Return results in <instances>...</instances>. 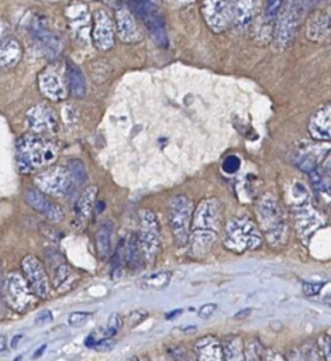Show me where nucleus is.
<instances>
[{
    "mask_svg": "<svg viewBox=\"0 0 331 361\" xmlns=\"http://www.w3.org/2000/svg\"><path fill=\"white\" fill-rule=\"evenodd\" d=\"M128 361H139L138 358H131V360H128Z\"/></svg>",
    "mask_w": 331,
    "mask_h": 361,
    "instance_id": "nucleus-51",
    "label": "nucleus"
},
{
    "mask_svg": "<svg viewBox=\"0 0 331 361\" xmlns=\"http://www.w3.org/2000/svg\"><path fill=\"white\" fill-rule=\"evenodd\" d=\"M283 6V0H265V8H263V18H262V28H259V37L261 34L268 32V35L270 37V28L272 24L277 20V16L282 10Z\"/></svg>",
    "mask_w": 331,
    "mask_h": 361,
    "instance_id": "nucleus-29",
    "label": "nucleus"
},
{
    "mask_svg": "<svg viewBox=\"0 0 331 361\" xmlns=\"http://www.w3.org/2000/svg\"><path fill=\"white\" fill-rule=\"evenodd\" d=\"M221 345L223 361H245V350L241 337L231 336Z\"/></svg>",
    "mask_w": 331,
    "mask_h": 361,
    "instance_id": "nucleus-28",
    "label": "nucleus"
},
{
    "mask_svg": "<svg viewBox=\"0 0 331 361\" xmlns=\"http://www.w3.org/2000/svg\"><path fill=\"white\" fill-rule=\"evenodd\" d=\"M3 292L7 305L17 313H25L35 305L37 296L30 289L23 274L8 272L4 279Z\"/></svg>",
    "mask_w": 331,
    "mask_h": 361,
    "instance_id": "nucleus-11",
    "label": "nucleus"
},
{
    "mask_svg": "<svg viewBox=\"0 0 331 361\" xmlns=\"http://www.w3.org/2000/svg\"><path fill=\"white\" fill-rule=\"evenodd\" d=\"M28 32L31 35V38L39 44L44 49H46V52L51 54H56L59 52V44L55 38V35L48 30V27H45L44 21L39 17H32L30 24H28Z\"/></svg>",
    "mask_w": 331,
    "mask_h": 361,
    "instance_id": "nucleus-22",
    "label": "nucleus"
},
{
    "mask_svg": "<svg viewBox=\"0 0 331 361\" xmlns=\"http://www.w3.org/2000/svg\"><path fill=\"white\" fill-rule=\"evenodd\" d=\"M7 351V338L4 334H0V354L6 353Z\"/></svg>",
    "mask_w": 331,
    "mask_h": 361,
    "instance_id": "nucleus-45",
    "label": "nucleus"
},
{
    "mask_svg": "<svg viewBox=\"0 0 331 361\" xmlns=\"http://www.w3.org/2000/svg\"><path fill=\"white\" fill-rule=\"evenodd\" d=\"M21 274L32 293L39 299H46L51 290V281L41 259L35 255H25L21 259Z\"/></svg>",
    "mask_w": 331,
    "mask_h": 361,
    "instance_id": "nucleus-13",
    "label": "nucleus"
},
{
    "mask_svg": "<svg viewBox=\"0 0 331 361\" xmlns=\"http://www.w3.org/2000/svg\"><path fill=\"white\" fill-rule=\"evenodd\" d=\"M111 223H103L94 234V248L100 261H107L111 255Z\"/></svg>",
    "mask_w": 331,
    "mask_h": 361,
    "instance_id": "nucleus-27",
    "label": "nucleus"
},
{
    "mask_svg": "<svg viewBox=\"0 0 331 361\" xmlns=\"http://www.w3.org/2000/svg\"><path fill=\"white\" fill-rule=\"evenodd\" d=\"M193 354L194 361H223V345L216 337H201L196 341Z\"/></svg>",
    "mask_w": 331,
    "mask_h": 361,
    "instance_id": "nucleus-23",
    "label": "nucleus"
},
{
    "mask_svg": "<svg viewBox=\"0 0 331 361\" xmlns=\"http://www.w3.org/2000/svg\"><path fill=\"white\" fill-rule=\"evenodd\" d=\"M45 347H46V345H42V347H39V348H38V351H37V353H35V354H34V358H37V357H39V355H41V354H42V353H44V350H45Z\"/></svg>",
    "mask_w": 331,
    "mask_h": 361,
    "instance_id": "nucleus-50",
    "label": "nucleus"
},
{
    "mask_svg": "<svg viewBox=\"0 0 331 361\" xmlns=\"http://www.w3.org/2000/svg\"><path fill=\"white\" fill-rule=\"evenodd\" d=\"M245 361H261V354H259V347L256 343H252L245 353Z\"/></svg>",
    "mask_w": 331,
    "mask_h": 361,
    "instance_id": "nucleus-41",
    "label": "nucleus"
},
{
    "mask_svg": "<svg viewBox=\"0 0 331 361\" xmlns=\"http://www.w3.org/2000/svg\"><path fill=\"white\" fill-rule=\"evenodd\" d=\"M259 227L246 217H232L228 220L224 231V245L234 252L256 250L262 244Z\"/></svg>",
    "mask_w": 331,
    "mask_h": 361,
    "instance_id": "nucleus-4",
    "label": "nucleus"
},
{
    "mask_svg": "<svg viewBox=\"0 0 331 361\" xmlns=\"http://www.w3.org/2000/svg\"><path fill=\"white\" fill-rule=\"evenodd\" d=\"M96 195H97V188L96 186H89L77 199L75 204V216L76 221L79 224H85L94 209V202H96Z\"/></svg>",
    "mask_w": 331,
    "mask_h": 361,
    "instance_id": "nucleus-25",
    "label": "nucleus"
},
{
    "mask_svg": "<svg viewBox=\"0 0 331 361\" xmlns=\"http://www.w3.org/2000/svg\"><path fill=\"white\" fill-rule=\"evenodd\" d=\"M170 353H172V355H173V358H175L176 361H192L190 354H189L187 350H186L185 347H182V345L173 347V348L170 350Z\"/></svg>",
    "mask_w": 331,
    "mask_h": 361,
    "instance_id": "nucleus-39",
    "label": "nucleus"
},
{
    "mask_svg": "<svg viewBox=\"0 0 331 361\" xmlns=\"http://www.w3.org/2000/svg\"><path fill=\"white\" fill-rule=\"evenodd\" d=\"M130 11L137 17L148 30L152 41L162 48L168 47V34L165 30L163 18L151 0H125Z\"/></svg>",
    "mask_w": 331,
    "mask_h": 361,
    "instance_id": "nucleus-7",
    "label": "nucleus"
},
{
    "mask_svg": "<svg viewBox=\"0 0 331 361\" xmlns=\"http://www.w3.org/2000/svg\"><path fill=\"white\" fill-rule=\"evenodd\" d=\"M70 275H72V268L69 264L66 262L58 264V267H55V271H54V279H52L54 288L56 289L62 288L69 281Z\"/></svg>",
    "mask_w": 331,
    "mask_h": 361,
    "instance_id": "nucleus-32",
    "label": "nucleus"
},
{
    "mask_svg": "<svg viewBox=\"0 0 331 361\" xmlns=\"http://www.w3.org/2000/svg\"><path fill=\"white\" fill-rule=\"evenodd\" d=\"M23 48L14 37H4L0 41V69H10L18 63Z\"/></svg>",
    "mask_w": 331,
    "mask_h": 361,
    "instance_id": "nucleus-24",
    "label": "nucleus"
},
{
    "mask_svg": "<svg viewBox=\"0 0 331 361\" xmlns=\"http://www.w3.org/2000/svg\"><path fill=\"white\" fill-rule=\"evenodd\" d=\"M66 82L69 93L73 97L82 99L86 94V80L79 66H76L73 62L68 61L66 63Z\"/></svg>",
    "mask_w": 331,
    "mask_h": 361,
    "instance_id": "nucleus-26",
    "label": "nucleus"
},
{
    "mask_svg": "<svg viewBox=\"0 0 331 361\" xmlns=\"http://www.w3.org/2000/svg\"><path fill=\"white\" fill-rule=\"evenodd\" d=\"M137 238L144 261L152 264L161 251V233L158 219L149 209H142L139 212V228Z\"/></svg>",
    "mask_w": 331,
    "mask_h": 361,
    "instance_id": "nucleus-9",
    "label": "nucleus"
},
{
    "mask_svg": "<svg viewBox=\"0 0 331 361\" xmlns=\"http://www.w3.org/2000/svg\"><path fill=\"white\" fill-rule=\"evenodd\" d=\"M172 279V272L170 271H159V272H154L151 275H148L144 279V283L148 288H154V289H162L165 286H168V283Z\"/></svg>",
    "mask_w": 331,
    "mask_h": 361,
    "instance_id": "nucleus-31",
    "label": "nucleus"
},
{
    "mask_svg": "<svg viewBox=\"0 0 331 361\" xmlns=\"http://www.w3.org/2000/svg\"><path fill=\"white\" fill-rule=\"evenodd\" d=\"M231 23L244 30L251 25L258 10V0H230Z\"/></svg>",
    "mask_w": 331,
    "mask_h": 361,
    "instance_id": "nucleus-21",
    "label": "nucleus"
},
{
    "mask_svg": "<svg viewBox=\"0 0 331 361\" xmlns=\"http://www.w3.org/2000/svg\"><path fill=\"white\" fill-rule=\"evenodd\" d=\"M201 14L211 31L221 32L231 24L230 0H201Z\"/></svg>",
    "mask_w": 331,
    "mask_h": 361,
    "instance_id": "nucleus-15",
    "label": "nucleus"
},
{
    "mask_svg": "<svg viewBox=\"0 0 331 361\" xmlns=\"http://www.w3.org/2000/svg\"><path fill=\"white\" fill-rule=\"evenodd\" d=\"M259 230L273 247H282L287 241L289 228L285 212L272 193H265L255 207Z\"/></svg>",
    "mask_w": 331,
    "mask_h": 361,
    "instance_id": "nucleus-3",
    "label": "nucleus"
},
{
    "mask_svg": "<svg viewBox=\"0 0 331 361\" xmlns=\"http://www.w3.org/2000/svg\"><path fill=\"white\" fill-rule=\"evenodd\" d=\"M69 32L77 45H87L92 39V16L83 1L75 0L65 7Z\"/></svg>",
    "mask_w": 331,
    "mask_h": 361,
    "instance_id": "nucleus-12",
    "label": "nucleus"
},
{
    "mask_svg": "<svg viewBox=\"0 0 331 361\" xmlns=\"http://www.w3.org/2000/svg\"><path fill=\"white\" fill-rule=\"evenodd\" d=\"M121 326H123V319H121V316H120L118 313L110 314V317H108V320H107V324H106V327H104V331H103V337H108V338L114 337V336L120 331Z\"/></svg>",
    "mask_w": 331,
    "mask_h": 361,
    "instance_id": "nucleus-33",
    "label": "nucleus"
},
{
    "mask_svg": "<svg viewBox=\"0 0 331 361\" xmlns=\"http://www.w3.org/2000/svg\"><path fill=\"white\" fill-rule=\"evenodd\" d=\"M320 347L323 348L325 361H331V334L325 333L324 336H321V338H320Z\"/></svg>",
    "mask_w": 331,
    "mask_h": 361,
    "instance_id": "nucleus-38",
    "label": "nucleus"
},
{
    "mask_svg": "<svg viewBox=\"0 0 331 361\" xmlns=\"http://www.w3.org/2000/svg\"><path fill=\"white\" fill-rule=\"evenodd\" d=\"M216 309H217V305H216V303H206V305H203V306L199 309V316H200L201 319H207V317H210V316L216 312Z\"/></svg>",
    "mask_w": 331,
    "mask_h": 361,
    "instance_id": "nucleus-43",
    "label": "nucleus"
},
{
    "mask_svg": "<svg viewBox=\"0 0 331 361\" xmlns=\"http://www.w3.org/2000/svg\"><path fill=\"white\" fill-rule=\"evenodd\" d=\"M266 361H282V358L279 354H272Z\"/></svg>",
    "mask_w": 331,
    "mask_h": 361,
    "instance_id": "nucleus-48",
    "label": "nucleus"
},
{
    "mask_svg": "<svg viewBox=\"0 0 331 361\" xmlns=\"http://www.w3.org/2000/svg\"><path fill=\"white\" fill-rule=\"evenodd\" d=\"M68 169L75 180V183H83L86 180V169L83 166V162L79 159H72L68 162Z\"/></svg>",
    "mask_w": 331,
    "mask_h": 361,
    "instance_id": "nucleus-34",
    "label": "nucleus"
},
{
    "mask_svg": "<svg viewBox=\"0 0 331 361\" xmlns=\"http://www.w3.org/2000/svg\"><path fill=\"white\" fill-rule=\"evenodd\" d=\"M308 133L316 141H331V103L314 111L308 121Z\"/></svg>",
    "mask_w": 331,
    "mask_h": 361,
    "instance_id": "nucleus-20",
    "label": "nucleus"
},
{
    "mask_svg": "<svg viewBox=\"0 0 331 361\" xmlns=\"http://www.w3.org/2000/svg\"><path fill=\"white\" fill-rule=\"evenodd\" d=\"M7 28H8V25L6 24V21L0 18V41H1L4 37H7V35H6V34H7Z\"/></svg>",
    "mask_w": 331,
    "mask_h": 361,
    "instance_id": "nucleus-44",
    "label": "nucleus"
},
{
    "mask_svg": "<svg viewBox=\"0 0 331 361\" xmlns=\"http://www.w3.org/2000/svg\"><path fill=\"white\" fill-rule=\"evenodd\" d=\"M304 14V0H286L285 7L277 16L276 24V47L279 49H285L289 47L297 32V28L303 20Z\"/></svg>",
    "mask_w": 331,
    "mask_h": 361,
    "instance_id": "nucleus-8",
    "label": "nucleus"
},
{
    "mask_svg": "<svg viewBox=\"0 0 331 361\" xmlns=\"http://www.w3.org/2000/svg\"><path fill=\"white\" fill-rule=\"evenodd\" d=\"M38 87L39 92L52 102H61L66 99L69 93L66 79L62 76V73H59L55 66L44 69L38 75Z\"/></svg>",
    "mask_w": 331,
    "mask_h": 361,
    "instance_id": "nucleus-16",
    "label": "nucleus"
},
{
    "mask_svg": "<svg viewBox=\"0 0 331 361\" xmlns=\"http://www.w3.org/2000/svg\"><path fill=\"white\" fill-rule=\"evenodd\" d=\"M58 145L39 134H24L17 140L15 158L21 173H31L55 161Z\"/></svg>",
    "mask_w": 331,
    "mask_h": 361,
    "instance_id": "nucleus-2",
    "label": "nucleus"
},
{
    "mask_svg": "<svg viewBox=\"0 0 331 361\" xmlns=\"http://www.w3.org/2000/svg\"><path fill=\"white\" fill-rule=\"evenodd\" d=\"M221 204L216 197L203 199L192 217L189 245L192 257H206L218 238L221 228Z\"/></svg>",
    "mask_w": 331,
    "mask_h": 361,
    "instance_id": "nucleus-1",
    "label": "nucleus"
},
{
    "mask_svg": "<svg viewBox=\"0 0 331 361\" xmlns=\"http://www.w3.org/2000/svg\"><path fill=\"white\" fill-rule=\"evenodd\" d=\"M27 123L28 127L35 133V134H42V133H56L59 128L58 124V117L54 113L51 107H48L44 103H38L32 106L27 111Z\"/></svg>",
    "mask_w": 331,
    "mask_h": 361,
    "instance_id": "nucleus-17",
    "label": "nucleus"
},
{
    "mask_svg": "<svg viewBox=\"0 0 331 361\" xmlns=\"http://www.w3.org/2000/svg\"><path fill=\"white\" fill-rule=\"evenodd\" d=\"M292 199H293V213L296 220V227L301 238L310 237L316 228L320 227L321 219L318 213L311 206L310 195L303 183L296 182L292 186Z\"/></svg>",
    "mask_w": 331,
    "mask_h": 361,
    "instance_id": "nucleus-5",
    "label": "nucleus"
},
{
    "mask_svg": "<svg viewBox=\"0 0 331 361\" xmlns=\"http://www.w3.org/2000/svg\"><path fill=\"white\" fill-rule=\"evenodd\" d=\"M144 258H142V252L138 244V238L137 234H132L128 241H125V262L130 268L135 269L139 268L142 264Z\"/></svg>",
    "mask_w": 331,
    "mask_h": 361,
    "instance_id": "nucleus-30",
    "label": "nucleus"
},
{
    "mask_svg": "<svg viewBox=\"0 0 331 361\" xmlns=\"http://www.w3.org/2000/svg\"><path fill=\"white\" fill-rule=\"evenodd\" d=\"M3 288H4V278H3V264L0 261V293H3Z\"/></svg>",
    "mask_w": 331,
    "mask_h": 361,
    "instance_id": "nucleus-46",
    "label": "nucleus"
},
{
    "mask_svg": "<svg viewBox=\"0 0 331 361\" xmlns=\"http://www.w3.org/2000/svg\"><path fill=\"white\" fill-rule=\"evenodd\" d=\"M324 286V282H303V293L306 296H317Z\"/></svg>",
    "mask_w": 331,
    "mask_h": 361,
    "instance_id": "nucleus-37",
    "label": "nucleus"
},
{
    "mask_svg": "<svg viewBox=\"0 0 331 361\" xmlns=\"http://www.w3.org/2000/svg\"><path fill=\"white\" fill-rule=\"evenodd\" d=\"M115 31L120 39L127 44H134L142 39V34L137 27L134 14L124 6H120L115 10Z\"/></svg>",
    "mask_w": 331,
    "mask_h": 361,
    "instance_id": "nucleus-19",
    "label": "nucleus"
},
{
    "mask_svg": "<svg viewBox=\"0 0 331 361\" xmlns=\"http://www.w3.org/2000/svg\"><path fill=\"white\" fill-rule=\"evenodd\" d=\"M241 159L237 155H228L223 162V171L225 173H235L239 169Z\"/></svg>",
    "mask_w": 331,
    "mask_h": 361,
    "instance_id": "nucleus-36",
    "label": "nucleus"
},
{
    "mask_svg": "<svg viewBox=\"0 0 331 361\" xmlns=\"http://www.w3.org/2000/svg\"><path fill=\"white\" fill-rule=\"evenodd\" d=\"M34 182L38 190L56 197L68 196L75 188V180L68 166L62 165H54L38 172Z\"/></svg>",
    "mask_w": 331,
    "mask_h": 361,
    "instance_id": "nucleus-10",
    "label": "nucleus"
},
{
    "mask_svg": "<svg viewBox=\"0 0 331 361\" xmlns=\"http://www.w3.org/2000/svg\"><path fill=\"white\" fill-rule=\"evenodd\" d=\"M24 200L34 212L42 214L45 219L51 221H61L65 217L62 207L49 200L45 196V193H42L38 189H27L24 192Z\"/></svg>",
    "mask_w": 331,
    "mask_h": 361,
    "instance_id": "nucleus-18",
    "label": "nucleus"
},
{
    "mask_svg": "<svg viewBox=\"0 0 331 361\" xmlns=\"http://www.w3.org/2000/svg\"><path fill=\"white\" fill-rule=\"evenodd\" d=\"M51 320H52V313H51V310H48V309L41 310V312L35 316V324H38V326L46 324V323H49Z\"/></svg>",
    "mask_w": 331,
    "mask_h": 361,
    "instance_id": "nucleus-42",
    "label": "nucleus"
},
{
    "mask_svg": "<svg viewBox=\"0 0 331 361\" xmlns=\"http://www.w3.org/2000/svg\"><path fill=\"white\" fill-rule=\"evenodd\" d=\"M193 217V203L189 197L177 195L170 199L168 207V220L173 241L177 247H186L189 244L190 226Z\"/></svg>",
    "mask_w": 331,
    "mask_h": 361,
    "instance_id": "nucleus-6",
    "label": "nucleus"
},
{
    "mask_svg": "<svg viewBox=\"0 0 331 361\" xmlns=\"http://www.w3.org/2000/svg\"><path fill=\"white\" fill-rule=\"evenodd\" d=\"M92 41L100 51L114 45V23L104 8H97L92 14Z\"/></svg>",
    "mask_w": 331,
    "mask_h": 361,
    "instance_id": "nucleus-14",
    "label": "nucleus"
},
{
    "mask_svg": "<svg viewBox=\"0 0 331 361\" xmlns=\"http://www.w3.org/2000/svg\"><path fill=\"white\" fill-rule=\"evenodd\" d=\"M179 313H182L180 309H176V310H173V312H169V313H166V319H173V317H176V314H179Z\"/></svg>",
    "mask_w": 331,
    "mask_h": 361,
    "instance_id": "nucleus-47",
    "label": "nucleus"
},
{
    "mask_svg": "<svg viewBox=\"0 0 331 361\" xmlns=\"http://www.w3.org/2000/svg\"><path fill=\"white\" fill-rule=\"evenodd\" d=\"M20 338H21V336H20V334H17V336L13 338V341H11V347H13V348H15V347H17V343L20 341Z\"/></svg>",
    "mask_w": 331,
    "mask_h": 361,
    "instance_id": "nucleus-49",
    "label": "nucleus"
},
{
    "mask_svg": "<svg viewBox=\"0 0 331 361\" xmlns=\"http://www.w3.org/2000/svg\"><path fill=\"white\" fill-rule=\"evenodd\" d=\"M89 317H90L89 312H72L68 317V324L72 327H80L87 322Z\"/></svg>",
    "mask_w": 331,
    "mask_h": 361,
    "instance_id": "nucleus-35",
    "label": "nucleus"
},
{
    "mask_svg": "<svg viewBox=\"0 0 331 361\" xmlns=\"http://www.w3.org/2000/svg\"><path fill=\"white\" fill-rule=\"evenodd\" d=\"M114 340L113 338H108V337H101L100 340H97L96 341V344H94V350H97V351H110L113 347H114Z\"/></svg>",
    "mask_w": 331,
    "mask_h": 361,
    "instance_id": "nucleus-40",
    "label": "nucleus"
}]
</instances>
